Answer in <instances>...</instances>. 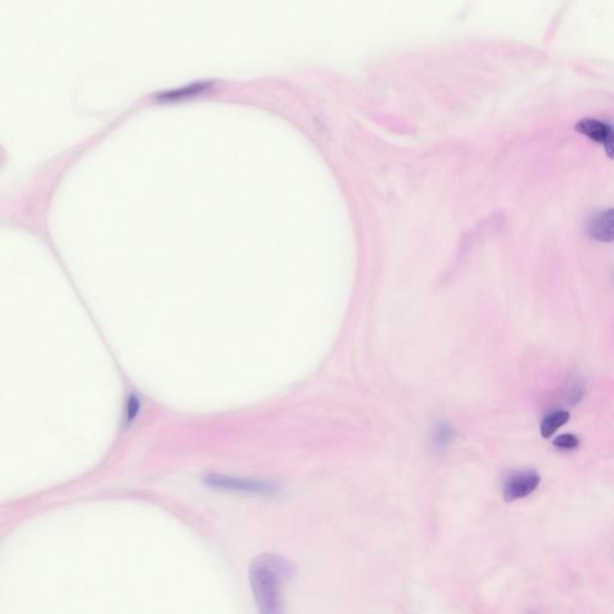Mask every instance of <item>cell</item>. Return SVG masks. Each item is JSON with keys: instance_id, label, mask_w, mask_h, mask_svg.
I'll return each instance as SVG.
<instances>
[{"instance_id": "1", "label": "cell", "mask_w": 614, "mask_h": 614, "mask_svg": "<svg viewBox=\"0 0 614 614\" xmlns=\"http://www.w3.org/2000/svg\"><path fill=\"white\" fill-rule=\"evenodd\" d=\"M294 573V565L276 553H264L251 563V588L262 613L282 612V587Z\"/></svg>"}, {"instance_id": "3", "label": "cell", "mask_w": 614, "mask_h": 614, "mask_svg": "<svg viewBox=\"0 0 614 614\" xmlns=\"http://www.w3.org/2000/svg\"><path fill=\"white\" fill-rule=\"evenodd\" d=\"M577 132L585 134L594 142L605 148L607 156L614 159V126L610 123L602 122L594 118H585L575 126Z\"/></svg>"}, {"instance_id": "8", "label": "cell", "mask_w": 614, "mask_h": 614, "mask_svg": "<svg viewBox=\"0 0 614 614\" xmlns=\"http://www.w3.org/2000/svg\"><path fill=\"white\" fill-rule=\"evenodd\" d=\"M452 439H454V431L450 427L445 424L437 426L435 432L433 433V443H435V447L438 449L445 447L447 444L452 443Z\"/></svg>"}, {"instance_id": "2", "label": "cell", "mask_w": 614, "mask_h": 614, "mask_svg": "<svg viewBox=\"0 0 614 614\" xmlns=\"http://www.w3.org/2000/svg\"><path fill=\"white\" fill-rule=\"evenodd\" d=\"M205 485L213 489L237 491V492L259 493L272 494L279 491L277 486L267 481L243 479V477H227L220 474H208L203 479Z\"/></svg>"}, {"instance_id": "5", "label": "cell", "mask_w": 614, "mask_h": 614, "mask_svg": "<svg viewBox=\"0 0 614 614\" xmlns=\"http://www.w3.org/2000/svg\"><path fill=\"white\" fill-rule=\"evenodd\" d=\"M588 235L601 243L614 242V208L599 213L590 220Z\"/></svg>"}, {"instance_id": "6", "label": "cell", "mask_w": 614, "mask_h": 614, "mask_svg": "<svg viewBox=\"0 0 614 614\" xmlns=\"http://www.w3.org/2000/svg\"><path fill=\"white\" fill-rule=\"evenodd\" d=\"M570 414L566 410H556L548 414L546 418L543 419L540 427V432L543 438H551L552 435L559 430L560 427L564 426L565 424L568 421Z\"/></svg>"}, {"instance_id": "9", "label": "cell", "mask_w": 614, "mask_h": 614, "mask_svg": "<svg viewBox=\"0 0 614 614\" xmlns=\"http://www.w3.org/2000/svg\"><path fill=\"white\" fill-rule=\"evenodd\" d=\"M139 410H141V400H139V397H138L137 395H134V393L130 395L129 400H127V405H126V425L132 424L134 419L137 418Z\"/></svg>"}, {"instance_id": "7", "label": "cell", "mask_w": 614, "mask_h": 614, "mask_svg": "<svg viewBox=\"0 0 614 614\" xmlns=\"http://www.w3.org/2000/svg\"><path fill=\"white\" fill-rule=\"evenodd\" d=\"M207 88H208V84H193V85H188V87H184V88L176 89V90H173V92L161 94V95L158 97V99L161 101L179 100V99H183V97L196 95V94L203 92Z\"/></svg>"}, {"instance_id": "4", "label": "cell", "mask_w": 614, "mask_h": 614, "mask_svg": "<svg viewBox=\"0 0 614 614\" xmlns=\"http://www.w3.org/2000/svg\"><path fill=\"white\" fill-rule=\"evenodd\" d=\"M540 475L536 472H523L515 474L506 480L504 497L506 501H517L531 496L540 485Z\"/></svg>"}, {"instance_id": "10", "label": "cell", "mask_w": 614, "mask_h": 614, "mask_svg": "<svg viewBox=\"0 0 614 614\" xmlns=\"http://www.w3.org/2000/svg\"><path fill=\"white\" fill-rule=\"evenodd\" d=\"M580 444V439L573 435H561L554 439V447L561 450H573Z\"/></svg>"}]
</instances>
